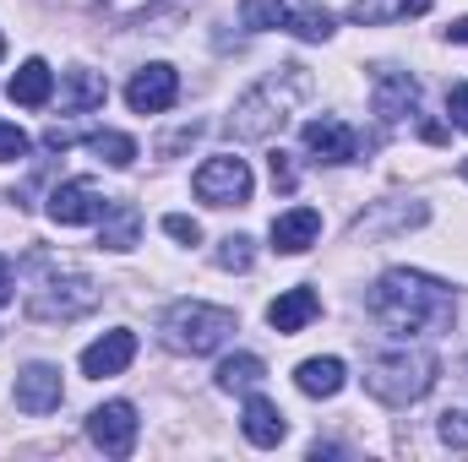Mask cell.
Here are the masks:
<instances>
[{
  "mask_svg": "<svg viewBox=\"0 0 468 462\" xmlns=\"http://www.w3.org/2000/svg\"><path fill=\"white\" fill-rule=\"evenodd\" d=\"M452 289L425 278V272H409V267H392L381 272V283L370 289V316L381 327H392L398 338H414V332H431V327H447L452 321Z\"/></svg>",
  "mask_w": 468,
  "mask_h": 462,
  "instance_id": "6da1fadb",
  "label": "cell"
},
{
  "mask_svg": "<svg viewBox=\"0 0 468 462\" xmlns=\"http://www.w3.org/2000/svg\"><path fill=\"white\" fill-rule=\"evenodd\" d=\"M305 88H311L305 66H278L272 77H261V82L234 104L229 131L239 136V142H267L272 131H283V120H289V110L300 104Z\"/></svg>",
  "mask_w": 468,
  "mask_h": 462,
  "instance_id": "7a4b0ae2",
  "label": "cell"
},
{
  "mask_svg": "<svg viewBox=\"0 0 468 462\" xmlns=\"http://www.w3.org/2000/svg\"><path fill=\"white\" fill-rule=\"evenodd\" d=\"M436 386V353L431 348H387V353H376L370 364H365V392L376 397V403H387V408H409V403H420L425 392Z\"/></svg>",
  "mask_w": 468,
  "mask_h": 462,
  "instance_id": "3957f363",
  "label": "cell"
},
{
  "mask_svg": "<svg viewBox=\"0 0 468 462\" xmlns=\"http://www.w3.org/2000/svg\"><path fill=\"white\" fill-rule=\"evenodd\" d=\"M33 267L44 272V278L33 283V294H27V316H33V321H77V316H88V310L99 305V289H93L88 278L55 267L49 256H38Z\"/></svg>",
  "mask_w": 468,
  "mask_h": 462,
  "instance_id": "277c9868",
  "label": "cell"
},
{
  "mask_svg": "<svg viewBox=\"0 0 468 462\" xmlns=\"http://www.w3.org/2000/svg\"><path fill=\"white\" fill-rule=\"evenodd\" d=\"M229 332H234V310H224V305L180 299L164 316V343L180 348V353H213V348L229 343Z\"/></svg>",
  "mask_w": 468,
  "mask_h": 462,
  "instance_id": "5b68a950",
  "label": "cell"
},
{
  "mask_svg": "<svg viewBox=\"0 0 468 462\" xmlns=\"http://www.w3.org/2000/svg\"><path fill=\"white\" fill-rule=\"evenodd\" d=\"M191 191L207 202V207H245L250 202V169H245V158H207L202 169H197V180H191Z\"/></svg>",
  "mask_w": 468,
  "mask_h": 462,
  "instance_id": "8992f818",
  "label": "cell"
},
{
  "mask_svg": "<svg viewBox=\"0 0 468 462\" xmlns=\"http://www.w3.org/2000/svg\"><path fill=\"white\" fill-rule=\"evenodd\" d=\"M110 213V196L99 191V180H66L49 191V218L60 229H77V224H93Z\"/></svg>",
  "mask_w": 468,
  "mask_h": 462,
  "instance_id": "52a82bcc",
  "label": "cell"
},
{
  "mask_svg": "<svg viewBox=\"0 0 468 462\" xmlns=\"http://www.w3.org/2000/svg\"><path fill=\"white\" fill-rule=\"evenodd\" d=\"M136 430H142V419H136V408H131V403H104V408H93V419H88L93 446H99V452H110V457H131Z\"/></svg>",
  "mask_w": 468,
  "mask_h": 462,
  "instance_id": "ba28073f",
  "label": "cell"
},
{
  "mask_svg": "<svg viewBox=\"0 0 468 462\" xmlns=\"http://www.w3.org/2000/svg\"><path fill=\"white\" fill-rule=\"evenodd\" d=\"M180 99V77H175V66H142L136 77H131V88H125V104L136 110V115H164L169 104Z\"/></svg>",
  "mask_w": 468,
  "mask_h": 462,
  "instance_id": "9c48e42d",
  "label": "cell"
},
{
  "mask_svg": "<svg viewBox=\"0 0 468 462\" xmlns=\"http://www.w3.org/2000/svg\"><path fill=\"white\" fill-rule=\"evenodd\" d=\"M60 397H66V386H60V370L55 364H27L16 375V408L22 414H55Z\"/></svg>",
  "mask_w": 468,
  "mask_h": 462,
  "instance_id": "30bf717a",
  "label": "cell"
},
{
  "mask_svg": "<svg viewBox=\"0 0 468 462\" xmlns=\"http://www.w3.org/2000/svg\"><path fill=\"white\" fill-rule=\"evenodd\" d=\"M305 147H311L322 163H354V158H359V136H354L344 120H333V115L305 120Z\"/></svg>",
  "mask_w": 468,
  "mask_h": 462,
  "instance_id": "8fae6325",
  "label": "cell"
},
{
  "mask_svg": "<svg viewBox=\"0 0 468 462\" xmlns=\"http://www.w3.org/2000/svg\"><path fill=\"white\" fill-rule=\"evenodd\" d=\"M131 359H136V332L115 327V332H104L99 343H88V348H82V375L104 381V375H120V370H125Z\"/></svg>",
  "mask_w": 468,
  "mask_h": 462,
  "instance_id": "7c38bea8",
  "label": "cell"
},
{
  "mask_svg": "<svg viewBox=\"0 0 468 462\" xmlns=\"http://www.w3.org/2000/svg\"><path fill=\"white\" fill-rule=\"evenodd\" d=\"M414 110H420V82L409 71H381L376 77V115H381V125H398Z\"/></svg>",
  "mask_w": 468,
  "mask_h": 462,
  "instance_id": "4fadbf2b",
  "label": "cell"
},
{
  "mask_svg": "<svg viewBox=\"0 0 468 462\" xmlns=\"http://www.w3.org/2000/svg\"><path fill=\"white\" fill-rule=\"evenodd\" d=\"M316 234H322V213H316V207L278 213V218H272V250L300 256V250H311V245H316Z\"/></svg>",
  "mask_w": 468,
  "mask_h": 462,
  "instance_id": "5bb4252c",
  "label": "cell"
},
{
  "mask_svg": "<svg viewBox=\"0 0 468 462\" xmlns=\"http://www.w3.org/2000/svg\"><path fill=\"white\" fill-rule=\"evenodd\" d=\"M316 310H322V299H316L311 289H289V294H278V299L267 305V321H272V332L294 338L300 327H311V321H316Z\"/></svg>",
  "mask_w": 468,
  "mask_h": 462,
  "instance_id": "9a60e30c",
  "label": "cell"
},
{
  "mask_svg": "<svg viewBox=\"0 0 468 462\" xmlns=\"http://www.w3.org/2000/svg\"><path fill=\"white\" fill-rule=\"evenodd\" d=\"M239 430H245L250 446H278V441L289 436V425H283V414H278L272 397H250L245 414H239Z\"/></svg>",
  "mask_w": 468,
  "mask_h": 462,
  "instance_id": "2e32d148",
  "label": "cell"
},
{
  "mask_svg": "<svg viewBox=\"0 0 468 462\" xmlns=\"http://www.w3.org/2000/svg\"><path fill=\"white\" fill-rule=\"evenodd\" d=\"M11 104H22V110H44L49 104V93H55V71L44 66V60H22V71L11 77Z\"/></svg>",
  "mask_w": 468,
  "mask_h": 462,
  "instance_id": "e0dca14e",
  "label": "cell"
},
{
  "mask_svg": "<svg viewBox=\"0 0 468 462\" xmlns=\"http://www.w3.org/2000/svg\"><path fill=\"white\" fill-rule=\"evenodd\" d=\"M436 0H354L349 22L359 27H387V22H403V16H425Z\"/></svg>",
  "mask_w": 468,
  "mask_h": 462,
  "instance_id": "ac0fdd59",
  "label": "cell"
},
{
  "mask_svg": "<svg viewBox=\"0 0 468 462\" xmlns=\"http://www.w3.org/2000/svg\"><path fill=\"white\" fill-rule=\"evenodd\" d=\"M104 99H110L104 77H93V71H66V82H60V110H66V115L104 110Z\"/></svg>",
  "mask_w": 468,
  "mask_h": 462,
  "instance_id": "d6986e66",
  "label": "cell"
},
{
  "mask_svg": "<svg viewBox=\"0 0 468 462\" xmlns=\"http://www.w3.org/2000/svg\"><path fill=\"white\" fill-rule=\"evenodd\" d=\"M294 381H300V392L305 397H338L344 392V359H305L300 370H294Z\"/></svg>",
  "mask_w": 468,
  "mask_h": 462,
  "instance_id": "ffe728a7",
  "label": "cell"
},
{
  "mask_svg": "<svg viewBox=\"0 0 468 462\" xmlns=\"http://www.w3.org/2000/svg\"><path fill=\"white\" fill-rule=\"evenodd\" d=\"M136 224H142V213H136L131 202H110L99 245H110V250H131V245H136Z\"/></svg>",
  "mask_w": 468,
  "mask_h": 462,
  "instance_id": "44dd1931",
  "label": "cell"
},
{
  "mask_svg": "<svg viewBox=\"0 0 468 462\" xmlns=\"http://www.w3.org/2000/svg\"><path fill=\"white\" fill-rule=\"evenodd\" d=\"M261 375H267V364H261L256 353H229V359L218 364V386H224V392H250Z\"/></svg>",
  "mask_w": 468,
  "mask_h": 462,
  "instance_id": "7402d4cb",
  "label": "cell"
},
{
  "mask_svg": "<svg viewBox=\"0 0 468 462\" xmlns=\"http://www.w3.org/2000/svg\"><path fill=\"white\" fill-rule=\"evenodd\" d=\"M239 22L250 33H272V27H289V5L283 0H239Z\"/></svg>",
  "mask_w": 468,
  "mask_h": 462,
  "instance_id": "603a6c76",
  "label": "cell"
},
{
  "mask_svg": "<svg viewBox=\"0 0 468 462\" xmlns=\"http://www.w3.org/2000/svg\"><path fill=\"white\" fill-rule=\"evenodd\" d=\"M289 33L305 38V44H322V38H333V11H322V5H300V11H289Z\"/></svg>",
  "mask_w": 468,
  "mask_h": 462,
  "instance_id": "cb8c5ba5",
  "label": "cell"
},
{
  "mask_svg": "<svg viewBox=\"0 0 468 462\" xmlns=\"http://www.w3.org/2000/svg\"><path fill=\"white\" fill-rule=\"evenodd\" d=\"M88 147H93L104 163H115V169L136 163V142H131V136H120V131H93V136H88Z\"/></svg>",
  "mask_w": 468,
  "mask_h": 462,
  "instance_id": "d4e9b609",
  "label": "cell"
},
{
  "mask_svg": "<svg viewBox=\"0 0 468 462\" xmlns=\"http://www.w3.org/2000/svg\"><path fill=\"white\" fill-rule=\"evenodd\" d=\"M250 261H256V250H250L245 234H229V239L218 245V267H224V272H245Z\"/></svg>",
  "mask_w": 468,
  "mask_h": 462,
  "instance_id": "484cf974",
  "label": "cell"
},
{
  "mask_svg": "<svg viewBox=\"0 0 468 462\" xmlns=\"http://www.w3.org/2000/svg\"><path fill=\"white\" fill-rule=\"evenodd\" d=\"M441 441L468 452V408H447V414H441Z\"/></svg>",
  "mask_w": 468,
  "mask_h": 462,
  "instance_id": "4316f807",
  "label": "cell"
},
{
  "mask_svg": "<svg viewBox=\"0 0 468 462\" xmlns=\"http://www.w3.org/2000/svg\"><path fill=\"white\" fill-rule=\"evenodd\" d=\"M267 169H272V185H278V191H294V185H300V174H294V163H289V152H283V147H272V152H267Z\"/></svg>",
  "mask_w": 468,
  "mask_h": 462,
  "instance_id": "83f0119b",
  "label": "cell"
},
{
  "mask_svg": "<svg viewBox=\"0 0 468 462\" xmlns=\"http://www.w3.org/2000/svg\"><path fill=\"white\" fill-rule=\"evenodd\" d=\"M16 158H27V131L0 120V163H16Z\"/></svg>",
  "mask_w": 468,
  "mask_h": 462,
  "instance_id": "f1b7e54d",
  "label": "cell"
},
{
  "mask_svg": "<svg viewBox=\"0 0 468 462\" xmlns=\"http://www.w3.org/2000/svg\"><path fill=\"white\" fill-rule=\"evenodd\" d=\"M164 234H175L180 245H197V239H202V224L186 218V213H169V218H164Z\"/></svg>",
  "mask_w": 468,
  "mask_h": 462,
  "instance_id": "f546056e",
  "label": "cell"
},
{
  "mask_svg": "<svg viewBox=\"0 0 468 462\" xmlns=\"http://www.w3.org/2000/svg\"><path fill=\"white\" fill-rule=\"evenodd\" d=\"M447 115H452V125H463L468 131V82H458V88L447 93Z\"/></svg>",
  "mask_w": 468,
  "mask_h": 462,
  "instance_id": "4dcf8cb0",
  "label": "cell"
},
{
  "mask_svg": "<svg viewBox=\"0 0 468 462\" xmlns=\"http://www.w3.org/2000/svg\"><path fill=\"white\" fill-rule=\"evenodd\" d=\"M147 5H158V0H104L110 16H136V11H147Z\"/></svg>",
  "mask_w": 468,
  "mask_h": 462,
  "instance_id": "1f68e13d",
  "label": "cell"
},
{
  "mask_svg": "<svg viewBox=\"0 0 468 462\" xmlns=\"http://www.w3.org/2000/svg\"><path fill=\"white\" fill-rule=\"evenodd\" d=\"M0 305H11V261L0 256Z\"/></svg>",
  "mask_w": 468,
  "mask_h": 462,
  "instance_id": "d6a6232c",
  "label": "cell"
},
{
  "mask_svg": "<svg viewBox=\"0 0 468 462\" xmlns=\"http://www.w3.org/2000/svg\"><path fill=\"white\" fill-rule=\"evenodd\" d=\"M447 38H452V44H468V16H458V22L447 27Z\"/></svg>",
  "mask_w": 468,
  "mask_h": 462,
  "instance_id": "836d02e7",
  "label": "cell"
},
{
  "mask_svg": "<svg viewBox=\"0 0 468 462\" xmlns=\"http://www.w3.org/2000/svg\"><path fill=\"white\" fill-rule=\"evenodd\" d=\"M0 60H5V38H0Z\"/></svg>",
  "mask_w": 468,
  "mask_h": 462,
  "instance_id": "e575fe53",
  "label": "cell"
},
{
  "mask_svg": "<svg viewBox=\"0 0 468 462\" xmlns=\"http://www.w3.org/2000/svg\"><path fill=\"white\" fill-rule=\"evenodd\" d=\"M463 180H468V158H463Z\"/></svg>",
  "mask_w": 468,
  "mask_h": 462,
  "instance_id": "d590c367",
  "label": "cell"
},
{
  "mask_svg": "<svg viewBox=\"0 0 468 462\" xmlns=\"http://www.w3.org/2000/svg\"><path fill=\"white\" fill-rule=\"evenodd\" d=\"M463 375H468V364H463Z\"/></svg>",
  "mask_w": 468,
  "mask_h": 462,
  "instance_id": "8d00e7d4",
  "label": "cell"
}]
</instances>
